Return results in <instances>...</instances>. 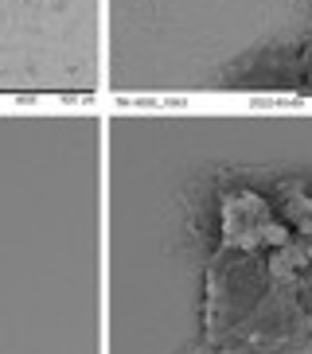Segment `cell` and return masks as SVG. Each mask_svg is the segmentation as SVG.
Here are the masks:
<instances>
[{
	"label": "cell",
	"instance_id": "3957f363",
	"mask_svg": "<svg viewBox=\"0 0 312 354\" xmlns=\"http://www.w3.org/2000/svg\"><path fill=\"white\" fill-rule=\"evenodd\" d=\"M105 102L312 105V0H105Z\"/></svg>",
	"mask_w": 312,
	"mask_h": 354
},
{
	"label": "cell",
	"instance_id": "7a4b0ae2",
	"mask_svg": "<svg viewBox=\"0 0 312 354\" xmlns=\"http://www.w3.org/2000/svg\"><path fill=\"white\" fill-rule=\"evenodd\" d=\"M0 354H105V102H0Z\"/></svg>",
	"mask_w": 312,
	"mask_h": 354
},
{
	"label": "cell",
	"instance_id": "6da1fadb",
	"mask_svg": "<svg viewBox=\"0 0 312 354\" xmlns=\"http://www.w3.org/2000/svg\"><path fill=\"white\" fill-rule=\"evenodd\" d=\"M105 354H312V105L105 102Z\"/></svg>",
	"mask_w": 312,
	"mask_h": 354
},
{
	"label": "cell",
	"instance_id": "277c9868",
	"mask_svg": "<svg viewBox=\"0 0 312 354\" xmlns=\"http://www.w3.org/2000/svg\"><path fill=\"white\" fill-rule=\"evenodd\" d=\"M0 102H105V0H0Z\"/></svg>",
	"mask_w": 312,
	"mask_h": 354
}]
</instances>
